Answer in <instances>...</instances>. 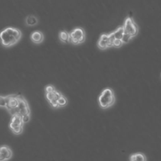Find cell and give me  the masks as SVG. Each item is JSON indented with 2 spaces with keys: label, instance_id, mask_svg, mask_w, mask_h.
<instances>
[{
  "label": "cell",
  "instance_id": "6da1fadb",
  "mask_svg": "<svg viewBox=\"0 0 161 161\" xmlns=\"http://www.w3.org/2000/svg\"><path fill=\"white\" fill-rule=\"evenodd\" d=\"M1 44L4 47L8 48L15 45L22 37L21 31L15 27H6L3 29L0 34Z\"/></svg>",
  "mask_w": 161,
  "mask_h": 161
},
{
  "label": "cell",
  "instance_id": "7a4b0ae2",
  "mask_svg": "<svg viewBox=\"0 0 161 161\" xmlns=\"http://www.w3.org/2000/svg\"><path fill=\"white\" fill-rule=\"evenodd\" d=\"M20 94H12L0 96V106L5 108L11 116H13L20 103Z\"/></svg>",
  "mask_w": 161,
  "mask_h": 161
},
{
  "label": "cell",
  "instance_id": "3957f363",
  "mask_svg": "<svg viewBox=\"0 0 161 161\" xmlns=\"http://www.w3.org/2000/svg\"><path fill=\"white\" fill-rule=\"evenodd\" d=\"M116 101L114 91L110 88L103 89L98 98L99 106L103 110H106L113 106Z\"/></svg>",
  "mask_w": 161,
  "mask_h": 161
},
{
  "label": "cell",
  "instance_id": "277c9868",
  "mask_svg": "<svg viewBox=\"0 0 161 161\" xmlns=\"http://www.w3.org/2000/svg\"><path fill=\"white\" fill-rule=\"evenodd\" d=\"M25 123L22 117L20 114H14L11 117L9 123V128L14 135H19L22 134L23 131V125Z\"/></svg>",
  "mask_w": 161,
  "mask_h": 161
},
{
  "label": "cell",
  "instance_id": "5b68a950",
  "mask_svg": "<svg viewBox=\"0 0 161 161\" xmlns=\"http://www.w3.org/2000/svg\"><path fill=\"white\" fill-rule=\"evenodd\" d=\"M71 43L73 45H79L86 40V32L81 27H76L70 32Z\"/></svg>",
  "mask_w": 161,
  "mask_h": 161
},
{
  "label": "cell",
  "instance_id": "8992f818",
  "mask_svg": "<svg viewBox=\"0 0 161 161\" xmlns=\"http://www.w3.org/2000/svg\"><path fill=\"white\" fill-rule=\"evenodd\" d=\"M123 26L124 27L125 33L129 34L134 37L137 36L138 33L139 28L137 24L135 23V21L132 17L127 16L125 18Z\"/></svg>",
  "mask_w": 161,
  "mask_h": 161
},
{
  "label": "cell",
  "instance_id": "52a82bcc",
  "mask_svg": "<svg viewBox=\"0 0 161 161\" xmlns=\"http://www.w3.org/2000/svg\"><path fill=\"white\" fill-rule=\"evenodd\" d=\"M62 95V94L61 92L57 91L56 89L55 91L52 92L45 93V98L52 108L54 109H57L59 108L58 104H57V101H58V99Z\"/></svg>",
  "mask_w": 161,
  "mask_h": 161
},
{
  "label": "cell",
  "instance_id": "ba28073f",
  "mask_svg": "<svg viewBox=\"0 0 161 161\" xmlns=\"http://www.w3.org/2000/svg\"><path fill=\"white\" fill-rule=\"evenodd\" d=\"M13 157L12 150L8 145H3L0 149V161H8Z\"/></svg>",
  "mask_w": 161,
  "mask_h": 161
},
{
  "label": "cell",
  "instance_id": "9c48e42d",
  "mask_svg": "<svg viewBox=\"0 0 161 161\" xmlns=\"http://www.w3.org/2000/svg\"><path fill=\"white\" fill-rule=\"evenodd\" d=\"M30 40L35 44H40L44 40V35L39 30L34 31L30 35Z\"/></svg>",
  "mask_w": 161,
  "mask_h": 161
},
{
  "label": "cell",
  "instance_id": "30bf717a",
  "mask_svg": "<svg viewBox=\"0 0 161 161\" xmlns=\"http://www.w3.org/2000/svg\"><path fill=\"white\" fill-rule=\"evenodd\" d=\"M129 161H147V157L144 153L136 152L130 155Z\"/></svg>",
  "mask_w": 161,
  "mask_h": 161
},
{
  "label": "cell",
  "instance_id": "8fae6325",
  "mask_svg": "<svg viewBox=\"0 0 161 161\" xmlns=\"http://www.w3.org/2000/svg\"><path fill=\"white\" fill-rule=\"evenodd\" d=\"M59 38L60 42L65 44L71 43V35L70 32L66 30H61L59 33Z\"/></svg>",
  "mask_w": 161,
  "mask_h": 161
},
{
  "label": "cell",
  "instance_id": "7c38bea8",
  "mask_svg": "<svg viewBox=\"0 0 161 161\" xmlns=\"http://www.w3.org/2000/svg\"><path fill=\"white\" fill-rule=\"evenodd\" d=\"M25 23L28 27H34L37 25L38 23V19L37 16L34 15H28L25 20Z\"/></svg>",
  "mask_w": 161,
  "mask_h": 161
},
{
  "label": "cell",
  "instance_id": "4fadbf2b",
  "mask_svg": "<svg viewBox=\"0 0 161 161\" xmlns=\"http://www.w3.org/2000/svg\"><path fill=\"white\" fill-rule=\"evenodd\" d=\"M113 34L116 39H120V40H121L125 34V29L123 26L121 25L118 27L113 32Z\"/></svg>",
  "mask_w": 161,
  "mask_h": 161
},
{
  "label": "cell",
  "instance_id": "5bb4252c",
  "mask_svg": "<svg viewBox=\"0 0 161 161\" xmlns=\"http://www.w3.org/2000/svg\"><path fill=\"white\" fill-rule=\"evenodd\" d=\"M98 47L101 50H106L107 49L110 48L108 45V42L103 40L101 38H99V40L97 42Z\"/></svg>",
  "mask_w": 161,
  "mask_h": 161
},
{
  "label": "cell",
  "instance_id": "9a60e30c",
  "mask_svg": "<svg viewBox=\"0 0 161 161\" xmlns=\"http://www.w3.org/2000/svg\"><path fill=\"white\" fill-rule=\"evenodd\" d=\"M57 104H58L59 108H63V107L66 106L68 104V100L67 98L65 96H64L62 95L58 99V101H57Z\"/></svg>",
  "mask_w": 161,
  "mask_h": 161
},
{
  "label": "cell",
  "instance_id": "2e32d148",
  "mask_svg": "<svg viewBox=\"0 0 161 161\" xmlns=\"http://www.w3.org/2000/svg\"><path fill=\"white\" fill-rule=\"evenodd\" d=\"M133 38H134V37H132L131 35H130L129 34L125 33V34L123 35L122 39H121V40H122L123 44H128V43H129L130 42V40Z\"/></svg>",
  "mask_w": 161,
  "mask_h": 161
},
{
  "label": "cell",
  "instance_id": "e0dca14e",
  "mask_svg": "<svg viewBox=\"0 0 161 161\" xmlns=\"http://www.w3.org/2000/svg\"><path fill=\"white\" fill-rule=\"evenodd\" d=\"M123 45V43L121 40L120 39H115L113 43V47L120 48Z\"/></svg>",
  "mask_w": 161,
  "mask_h": 161
},
{
  "label": "cell",
  "instance_id": "ac0fdd59",
  "mask_svg": "<svg viewBox=\"0 0 161 161\" xmlns=\"http://www.w3.org/2000/svg\"><path fill=\"white\" fill-rule=\"evenodd\" d=\"M56 90L55 88L53 86V85L49 84L47 85L45 88V93H48V92H52L53 91H54Z\"/></svg>",
  "mask_w": 161,
  "mask_h": 161
},
{
  "label": "cell",
  "instance_id": "d6986e66",
  "mask_svg": "<svg viewBox=\"0 0 161 161\" xmlns=\"http://www.w3.org/2000/svg\"><path fill=\"white\" fill-rule=\"evenodd\" d=\"M160 77H161V74H160Z\"/></svg>",
  "mask_w": 161,
  "mask_h": 161
}]
</instances>
